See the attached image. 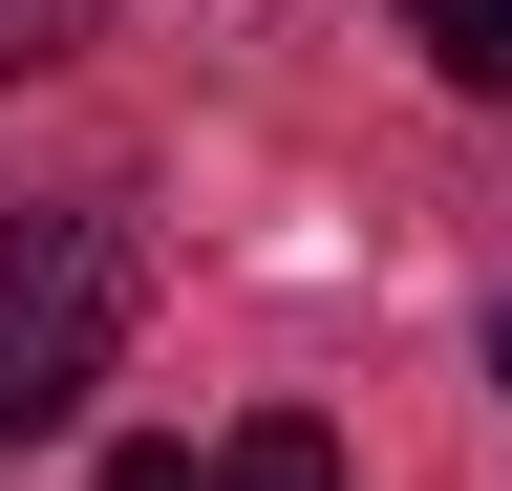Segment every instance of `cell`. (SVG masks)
Wrapping results in <instances>:
<instances>
[{"mask_svg":"<svg viewBox=\"0 0 512 491\" xmlns=\"http://www.w3.org/2000/svg\"><path fill=\"white\" fill-rule=\"evenodd\" d=\"M128 299H150V235H128L107 193H64V214L0 235V449H22V427H64V406L107 385Z\"/></svg>","mask_w":512,"mask_h":491,"instance_id":"cell-1","label":"cell"},{"mask_svg":"<svg viewBox=\"0 0 512 491\" xmlns=\"http://www.w3.org/2000/svg\"><path fill=\"white\" fill-rule=\"evenodd\" d=\"M214 491H342V427H320V406H256L214 449Z\"/></svg>","mask_w":512,"mask_h":491,"instance_id":"cell-2","label":"cell"},{"mask_svg":"<svg viewBox=\"0 0 512 491\" xmlns=\"http://www.w3.org/2000/svg\"><path fill=\"white\" fill-rule=\"evenodd\" d=\"M406 43H427L470 107H512V0H406Z\"/></svg>","mask_w":512,"mask_h":491,"instance_id":"cell-3","label":"cell"},{"mask_svg":"<svg viewBox=\"0 0 512 491\" xmlns=\"http://www.w3.org/2000/svg\"><path fill=\"white\" fill-rule=\"evenodd\" d=\"M86 22H107V0H0V86H22V65H64Z\"/></svg>","mask_w":512,"mask_h":491,"instance_id":"cell-4","label":"cell"},{"mask_svg":"<svg viewBox=\"0 0 512 491\" xmlns=\"http://www.w3.org/2000/svg\"><path fill=\"white\" fill-rule=\"evenodd\" d=\"M86 491H214V470H192V449H107Z\"/></svg>","mask_w":512,"mask_h":491,"instance_id":"cell-5","label":"cell"},{"mask_svg":"<svg viewBox=\"0 0 512 491\" xmlns=\"http://www.w3.org/2000/svg\"><path fill=\"white\" fill-rule=\"evenodd\" d=\"M491 363H512V321H491Z\"/></svg>","mask_w":512,"mask_h":491,"instance_id":"cell-6","label":"cell"}]
</instances>
